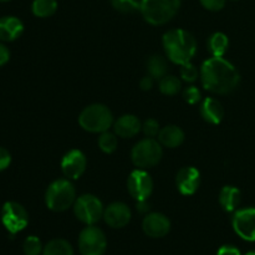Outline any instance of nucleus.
Wrapping results in <instances>:
<instances>
[{
    "instance_id": "1",
    "label": "nucleus",
    "mask_w": 255,
    "mask_h": 255,
    "mask_svg": "<svg viewBox=\"0 0 255 255\" xmlns=\"http://www.w3.org/2000/svg\"><path fill=\"white\" fill-rule=\"evenodd\" d=\"M199 76L204 89L218 95L234 91L241 81V75L236 66L228 60L217 56L203 62Z\"/></svg>"
},
{
    "instance_id": "2",
    "label": "nucleus",
    "mask_w": 255,
    "mask_h": 255,
    "mask_svg": "<svg viewBox=\"0 0 255 255\" xmlns=\"http://www.w3.org/2000/svg\"><path fill=\"white\" fill-rule=\"evenodd\" d=\"M163 47L172 62L183 65L191 62L197 51V41L191 32L183 29H173L163 35Z\"/></svg>"
},
{
    "instance_id": "3",
    "label": "nucleus",
    "mask_w": 255,
    "mask_h": 255,
    "mask_svg": "<svg viewBox=\"0 0 255 255\" xmlns=\"http://www.w3.org/2000/svg\"><path fill=\"white\" fill-rule=\"evenodd\" d=\"M181 7V0H141L142 16L152 25H164L171 21Z\"/></svg>"
},
{
    "instance_id": "4",
    "label": "nucleus",
    "mask_w": 255,
    "mask_h": 255,
    "mask_svg": "<svg viewBox=\"0 0 255 255\" xmlns=\"http://www.w3.org/2000/svg\"><path fill=\"white\" fill-rule=\"evenodd\" d=\"M79 124L85 131L91 133H102L109 131L110 127L114 125V115L105 105H90L80 114Z\"/></svg>"
},
{
    "instance_id": "5",
    "label": "nucleus",
    "mask_w": 255,
    "mask_h": 255,
    "mask_svg": "<svg viewBox=\"0 0 255 255\" xmlns=\"http://www.w3.org/2000/svg\"><path fill=\"white\" fill-rule=\"evenodd\" d=\"M76 191L69 179H57L52 182L45 193V203L54 212H64L74 206Z\"/></svg>"
},
{
    "instance_id": "6",
    "label": "nucleus",
    "mask_w": 255,
    "mask_h": 255,
    "mask_svg": "<svg viewBox=\"0 0 255 255\" xmlns=\"http://www.w3.org/2000/svg\"><path fill=\"white\" fill-rule=\"evenodd\" d=\"M163 156L162 146L154 138H144L134 144L131 152L132 162L141 169L151 168L159 163Z\"/></svg>"
},
{
    "instance_id": "7",
    "label": "nucleus",
    "mask_w": 255,
    "mask_h": 255,
    "mask_svg": "<svg viewBox=\"0 0 255 255\" xmlns=\"http://www.w3.org/2000/svg\"><path fill=\"white\" fill-rule=\"evenodd\" d=\"M104 206L97 197L84 194L74 203V213L76 218L87 226H94L104 217Z\"/></svg>"
},
{
    "instance_id": "8",
    "label": "nucleus",
    "mask_w": 255,
    "mask_h": 255,
    "mask_svg": "<svg viewBox=\"0 0 255 255\" xmlns=\"http://www.w3.org/2000/svg\"><path fill=\"white\" fill-rule=\"evenodd\" d=\"M106 248V236L97 227L87 226L80 233L79 249L81 255H104Z\"/></svg>"
},
{
    "instance_id": "9",
    "label": "nucleus",
    "mask_w": 255,
    "mask_h": 255,
    "mask_svg": "<svg viewBox=\"0 0 255 255\" xmlns=\"http://www.w3.org/2000/svg\"><path fill=\"white\" fill-rule=\"evenodd\" d=\"M1 222L9 233L16 234L26 228L29 214L17 202H6L1 209Z\"/></svg>"
},
{
    "instance_id": "10",
    "label": "nucleus",
    "mask_w": 255,
    "mask_h": 255,
    "mask_svg": "<svg viewBox=\"0 0 255 255\" xmlns=\"http://www.w3.org/2000/svg\"><path fill=\"white\" fill-rule=\"evenodd\" d=\"M127 188H128L129 194L136 201H143L152 194L153 181L144 169L138 168L129 174L128 181H127Z\"/></svg>"
},
{
    "instance_id": "11",
    "label": "nucleus",
    "mask_w": 255,
    "mask_h": 255,
    "mask_svg": "<svg viewBox=\"0 0 255 255\" xmlns=\"http://www.w3.org/2000/svg\"><path fill=\"white\" fill-rule=\"evenodd\" d=\"M233 229L242 239L255 242V208L238 209L232 219Z\"/></svg>"
},
{
    "instance_id": "12",
    "label": "nucleus",
    "mask_w": 255,
    "mask_h": 255,
    "mask_svg": "<svg viewBox=\"0 0 255 255\" xmlns=\"http://www.w3.org/2000/svg\"><path fill=\"white\" fill-rule=\"evenodd\" d=\"M87 159L84 152L80 149H71L64 156L61 161L62 173L67 179H77L86 171Z\"/></svg>"
},
{
    "instance_id": "13",
    "label": "nucleus",
    "mask_w": 255,
    "mask_h": 255,
    "mask_svg": "<svg viewBox=\"0 0 255 255\" xmlns=\"http://www.w3.org/2000/svg\"><path fill=\"white\" fill-rule=\"evenodd\" d=\"M142 229L151 238H163L171 231V222L162 213H149L142 222Z\"/></svg>"
},
{
    "instance_id": "14",
    "label": "nucleus",
    "mask_w": 255,
    "mask_h": 255,
    "mask_svg": "<svg viewBox=\"0 0 255 255\" xmlns=\"http://www.w3.org/2000/svg\"><path fill=\"white\" fill-rule=\"evenodd\" d=\"M131 209L122 202H114L104 211V219L111 228H124L131 221Z\"/></svg>"
},
{
    "instance_id": "15",
    "label": "nucleus",
    "mask_w": 255,
    "mask_h": 255,
    "mask_svg": "<svg viewBox=\"0 0 255 255\" xmlns=\"http://www.w3.org/2000/svg\"><path fill=\"white\" fill-rule=\"evenodd\" d=\"M176 184L178 191L184 196L194 194L201 184V173L194 167H183L177 173Z\"/></svg>"
},
{
    "instance_id": "16",
    "label": "nucleus",
    "mask_w": 255,
    "mask_h": 255,
    "mask_svg": "<svg viewBox=\"0 0 255 255\" xmlns=\"http://www.w3.org/2000/svg\"><path fill=\"white\" fill-rule=\"evenodd\" d=\"M142 128V124L134 115H124L114 122L115 133L122 138H132Z\"/></svg>"
},
{
    "instance_id": "17",
    "label": "nucleus",
    "mask_w": 255,
    "mask_h": 255,
    "mask_svg": "<svg viewBox=\"0 0 255 255\" xmlns=\"http://www.w3.org/2000/svg\"><path fill=\"white\" fill-rule=\"evenodd\" d=\"M24 31V24L16 16L0 17V40L14 41Z\"/></svg>"
},
{
    "instance_id": "18",
    "label": "nucleus",
    "mask_w": 255,
    "mask_h": 255,
    "mask_svg": "<svg viewBox=\"0 0 255 255\" xmlns=\"http://www.w3.org/2000/svg\"><path fill=\"white\" fill-rule=\"evenodd\" d=\"M201 115L204 121L212 125L221 124L224 117V109L218 100L208 97L201 105Z\"/></svg>"
},
{
    "instance_id": "19",
    "label": "nucleus",
    "mask_w": 255,
    "mask_h": 255,
    "mask_svg": "<svg viewBox=\"0 0 255 255\" xmlns=\"http://www.w3.org/2000/svg\"><path fill=\"white\" fill-rule=\"evenodd\" d=\"M158 139L162 146L168 147V148H176L183 143L184 132L178 126L169 125L159 131Z\"/></svg>"
},
{
    "instance_id": "20",
    "label": "nucleus",
    "mask_w": 255,
    "mask_h": 255,
    "mask_svg": "<svg viewBox=\"0 0 255 255\" xmlns=\"http://www.w3.org/2000/svg\"><path fill=\"white\" fill-rule=\"evenodd\" d=\"M242 193L233 186H226L219 193V203L226 212H236L241 204Z\"/></svg>"
},
{
    "instance_id": "21",
    "label": "nucleus",
    "mask_w": 255,
    "mask_h": 255,
    "mask_svg": "<svg viewBox=\"0 0 255 255\" xmlns=\"http://www.w3.org/2000/svg\"><path fill=\"white\" fill-rule=\"evenodd\" d=\"M229 46V40L223 32H214L208 39V49L213 56L223 57Z\"/></svg>"
},
{
    "instance_id": "22",
    "label": "nucleus",
    "mask_w": 255,
    "mask_h": 255,
    "mask_svg": "<svg viewBox=\"0 0 255 255\" xmlns=\"http://www.w3.org/2000/svg\"><path fill=\"white\" fill-rule=\"evenodd\" d=\"M42 255H74V249L65 239H52L44 247Z\"/></svg>"
},
{
    "instance_id": "23",
    "label": "nucleus",
    "mask_w": 255,
    "mask_h": 255,
    "mask_svg": "<svg viewBox=\"0 0 255 255\" xmlns=\"http://www.w3.org/2000/svg\"><path fill=\"white\" fill-rule=\"evenodd\" d=\"M147 69H148L149 76H152L153 79H159L164 77L167 75V61L163 56L161 55H152L148 59L147 62Z\"/></svg>"
},
{
    "instance_id": "24",
    "label": "nucleus",
    "mask_w": 255,
    "mask_h": 255,
    "mask_svg": "<svg viewBox=\"0 0 255 255\" xmlns=\"http://www.w3.org/2000/svg\"><path fill=\"white\" fill-rule=\"evenodd\" d=\"M32 14L37 17H49L57 10L56 0H34L31 5Z\"/></svg>"
},
{
    "instance_id": "25",
    "label": "nucleus",
    "mask_w": 255,
    "mask_h": 255,
    "mask_svg": "<svg viewBox=\"0 0 255 255\" xmlns=\"http://www.w3.org/2000/svg\"><path fill=\"white\" fill-rule=\"evenodd\" d=\"M181 80L176 76H171V75H166L159 81V90H161L162 94L167 95V96H174V95H177L181 91Z\"/></svg>"
},
{
    "instance_id": "26",
    "label": "nucleus",
    "mask_w": 255,
    "mask_h": 255,
    "mask_svg": "<svg viewBox=\"0 0 255 255\" xmlns=\"http://www.w3.org/2000/svg\"><path fill=\"white\" fill-rule=\"evenodd\" d=\"M117 144H119V141H117L116 133L106 131L102 132L101 136L99 137V147L105 153H112V152L116 151Z\"/></svg>"
},
{
    "instance_id": "27",
    "label": "nucleus",
    "mask_w": 255,
    "mask_h": 255,
    "mask_svg": "<svg viewBox=\"0 0 255 255\" xmlns=\"http://www.w3.org/2000/svg\"><path fill=\"white\" fill-rule=\"evenodd\" d=\"M111 4L117 11L122 14H131L139 10L141 0H111Z\"/></svg>"
},
{
    "instance_id": "28",
    "label": "nucleus",
    "mask_w": 255,
    "mask_h": 255,
    "mask_svg": "<svg viewBox=\"0 0 255 255\" xmlns=\"http://www.w3.org/2000/svg\"><path fill=\"white\" fill-rule=\"evenodd\" d=\"M22 251L25 255H40L44 249H42L41 241L37 237L30 236L25 239L24 244H22Z\"/></svg>"
},
{
    "instance_id": "29",
    "label": "nucleus",
    "mask_w": 255,
    "mask_h": 255,
    "mask_svg": "<svg viewBox=\"0 0 255 255\" xmlns=\"http://www.w3.org/2000/svg\"><path fill=\"white\" fill-rule=\"evenodd\" d=\"M181 77L186 82H194L201 74L198 72L197 67L194 66L191 62H187V64L181 65Z\"/></svg>"
},
{
    "instance_id": "30",
    "label": "nucleus",
    "mask_w": 255,
    "mask_h": 255,
    "mask_svg": "<svg viewBox=\"0 0 255 255\" xmlns=\"http://www.w3.org/2000/svg\"><path fill=\"white\" fill-rule=\"evenodd\" d=\"M142 129H143V133L146 134V137L148 138H154L157 134L159 133V124L158 121H156L154 119H148L143 122L142 125Z\"/></svg>"
},
{
    "instance_id": "31",
    "label": "nucleus",
    "mask_w": 255,
    "mask_h": 255,
    "mask_svg": "<svg viewBox=\"0 0 255 255\" xmlns=\"http://www.w3.org/2000/svg\"><path fill=\"white\" fill-rule=\"evenodd\" d=\"M183 99L184 101L188 102L189 105H196L201 101V91L198 87L196 86H189L186 87L183 91Z\"/></svg>"
},
{
    "instance_id": "32",
    "label": "nucleus",
    "mask_w": 255,
    "mask_h": 255,
    "mask_svg": "<svg viewBox=\"0 0 255 255\" xmlns=\"http://www.w3.org/2000/svg\"><path fill=\"white\" fill-rule=\"evenodd\" d=\"M202 6L211 11H219L226 5V0H199Z\"/></svg>"
},
{
    "instance_id": "33",
    "label": "nucleus",
    "mask_w": 255,
    "mask_h": 255,
    "mask_svg": "<svg viewBox=\"0 0 255 255\" xmlns=\"http://www.w3.org/2000/svg\"><path fill=\"white\" fill-rule=\"evenodd\" d=\"M10 162H11V156H10V153L4 148V147H0V172L6 169L7 167H9Z\"/></svg>"
},
{
    "instance_id": "34",
    "label": "nucleus",
    "mask_w": 255,
    "mask_h": 255,
    "mask_svg": "<svg viewBox=\"0 0 255 255\" xmlns=\"http://www.w3.org/2000/svg\"><path fill=\"white\" fill-rule=\"evenodd\" d=\"M217 255H242L241 251L233 246H223L219 248Z\"/></svg>"
},
{
    "instance_id": "35",
    "label": "nucleus",
    "mask_w": 255,
    "mask_h": 255,
    "mask_svg": "<svg viewBox=\"0 0 255 255\" xmlns=\"http://www.w3.org/2000/svg\"><path fill=\"white\" fill-rule=\"evenodd\" d=\"M9 59H10L9 49H7L4 44L0 42V66L6 64V62L9 61Z\"/></svg>"
},
{
    "instance_id": "36",
    "label": "nucleus",
    "mask_w": 255,
    "mask_h": 255,
    "mask_svg": "<svg viewBox=\"0 0 255 255\" xmlns=\"http://www.w3.org/2000/svg\"><path fill=\"white\" fill-rule=\"evenodd\" d=\"M139 86H141V89L144 90V91H148V90H151L152 87H153V77L144 76L143 79L141 80V82H139Z\"/></svg>"
},
{
    "instance_id": "37",
    "label": "nucleus",
    "mask_w": 255,
    "mask_h": 255,
    "mask_svg": "<svg viewBox=\"0 0 255 255\" xmlns=\"http://www.w3.org/2000/svg\"><path fill=\"white\" fill-rule=\"evenodd\" d=\"M137 211L141 212V213H147L149 211V204L147 203V199L137 201Z\"/></svg>"
},
{
    "instance_id": "38",
    "label": "nucleus",
    "mask_w": 255,
    "mask_h": 255,
    "mask_svg": "<svg viewBox=\"0 0 255 255\" xmlns=\"http://www.w3.org/2000/svg\"><path fill=\"white\" fill-rule=\"evenodd\" d=\"M247 255H255V251L254 252H249V253Z\"/></svg>"
},
{
    "instance_id": "39",
    "label": "nucleus",
    "mask_w": 255,
    "mask_h": 255,
    "mask_svg": "<svg viewBox=\"0 0 255 255\" xmlns=\"http://www.w3.org/2000/svg\"><path fill=\"white\" fill-rule=\"evenodd\" d=\"M0 1H2V2H4V1H10V0H0Z\"/></svg>"
},
{
    "instance_id": "40",
    "label": "nucleus",
    "mask_w": 255,
    "mask_h": 255,
    "mask_svg": "<svg viewBox=\"0 0 255 255\" xmlns=\"http://www.w3.org/2000/svg\"><path fill=\"white\" fill-rule=\"evenodd\" d=\"M232 1H238V0H232Z\"/></svg>"
}]
</instances>
